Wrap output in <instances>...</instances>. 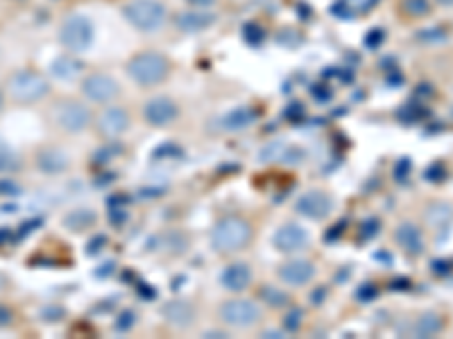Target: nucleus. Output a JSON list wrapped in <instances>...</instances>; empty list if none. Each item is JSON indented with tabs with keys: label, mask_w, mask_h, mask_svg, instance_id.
I'll list each match as a JSON object with an SVG mask.
<instances>
[{
	"label": "nucleus",
	"mask_w": 453,
	"mask_h": 339,
	"mask_svg": "<svg viewBox=\"0 0 453 339\" xmlns=\"http://www.w3.org/2000/svg\"><path fill=\"white\" fill-rule=\"evenodd\" d=\"M127 73H129V78L141 86H155L168 78L170 63L164 54H159V52H141L129 61Z\"/></svg>",
	"instance_id": "f257e3e1"
},
{
	"label": "nucleus",
	"mask_w": 453,
	"mask_h": 339,
	"mask_svg": "<svg viewBox=\"0 0 453 339\" xmlns=\"http://www.w3.org/2000/svg\"><path fill=\"white\" fill-rule=\"evenodd\" d=\"M252 228L241 217H224L215 224L211 233V242L218 251H238L250 245Z\"/></svg>",
	"instance_id": "f03ea898"
},
{
	"label": "nucleus",
	"mask_w": 453,
	"mask_h": 339,
	"mask_svg": "<svg viewBox=\"0 0 453 339\" xmlns=\"http://www.w3.org/2000/svg\"><path fill=\"white\" fill-rule=\"evenodd\" d=\"M125 16L134 27L143 32L159 30L166 20V7L157 0H134L125 7Z\"/></svg>",
	"instance_id": "7ed1b4c3"
},
{
	"label": "nucleus",
	"mask_w": 453,
	"mask_h": 339,
	"mask_svg": "<svg viewBox=\"0 0 453 339\" xmlns=\"http://www.w3.org/2000/svg\"><path fill=\"white\" fill-rule=\"evenodd\" d=\"M48 89L50 86L46 78L35 70H20L9 80V91L20 102H37L48 93Z\"/></svg>",
	"instance_id": "20e7f679"
},
{
	"label": "nucleus",
	"mask_w": 453,
	"mask_h": 339,
	"mask_svg": "<svg viewBox=\"0 0 453 339\" xmlns=\"http://www.w3.org/2000/svg\"><path fill=\"white\" fill-rule=\"evenodd\" d=\"M220 316L231 328H250L261 319V308L250 299H234L222 305Z\"/></svg>",
	"instance_id": "39448f33"
},
{
	"label": "nucleus",
	"mask_w": 453,
	"mask_h": 339,
	"mask_svg": "<svg viewBox=\"0 0 453 339\" xmlns=\"http://www.w3.org/2000/svg\"><path fill=\"white\" fill-rule=\"evenodd\" d=\"M59 41L64 43V48H68L73 52L89 50L93 43V25L82 16H73L61 25Z\"/></svg>",
	"instance_id": "423d86ee"
},
{
	"label": "nucleus",
	"mask_w": 453,
	"mask_h": 339,
	"mask_svg": "<svg viewBox=\"0 0 453 339\" xmlns=\"http://www.w3.org/2000/svg\"><path fill=\"white\" fill-rule=\"evenodd\" d=\"M55 123L66 131H80L86 129L91 123V111L80 102H61L55 106Z\"/></svg>",
	"instance_id": "0eeeda50"
},
{
	"label": "nucleus",
	"mask_w": 453,
	"mask_h": 339,
	"mask_svg": "<svg viewBox=\"0 0 453 339\" xmlns=\"http://www.w3.org/2000/svg\"><path fill=\"white\" fill-rule=\"evenodd\" d=\"M82 91L93 102H109L118 95V84L114 82V78H109V75L95 73L84 80Z\"/></svg>",
	"instance_id": "6e6552de"
},
{
	"label": "nucleus",
	"mask_w": 453,
	"mask_h": 339,
	"mask_svg": "<svg viewBox=\"0 0 453 339\" xmlns=\"http://www.w3.org/2000/svg\"><path fill=\"white\" fill-rule=\"evenodd\" d=\"M297 211L310 220H322L331 213V197L322 190H308L297 199Z\"/></svg>",
	"instance_id": "1a4fd4ad"
},
{
	"label": "nucleus",
	"mask_w": 453,
	"mask_h": 339,
	"mask_svg": "<svg viewBox=\"0 0 453 339\" xmlns=\"http://www.w3.org/2000/svg\"><path fill=\"white\" fill-rule=\"evenodd\" d=\"M177 118V104L170 97H152L145 104V120L155 127H166Z\"/></svg>",
	"instance_id": "9d476101"
},
{
	"label": "nucleus",
	"mask_w": 453,
	"mask_h": 339,
	"mask_svg": "<svg viewBox=\"0 0 453 339\" xmlns=\"http://www.w3.org/2000/svg\"><path fill=\"white\" fill-rule=\"evenodd\" d=\"M313 274H315V269H313L308 260H290L279 269V278L288 283V285H306Z\"/></svg>",
	"instance_id": "9b49d317"
},
{
	"label": "nucleus",
	"mask_w": 453,
	"mask_h": 339,
	"mask_svg": "<svg viewBox=\"0 0 453 339\" xmlns=\"http://www.w3.org/2000/svg\"><path fill=\"white\" fill-rule=\"evenodd\" d=\"M98 127H100L102 134H104V136H109V138L121 136L123 131L129 127V116H127L125 109H121V106H111V109H107V111L100 116Z\"/></svg>",
	"instance_id": "f8f14e48"
},
{
	"label": "nucleus",
	"mask_w": 453,
	"mask_h": 339,
	"mask_svg": "<svg viewBox=\"0 0 453 339\" xmlns=\"http://www.w3.org/2000/svg\"><path fill=\"white\" fill-rule=\"evenodd\" d=\"M252 283V269L245 262H234L224 269L222 274V285L231 292H241Z\"/></svg>",
	"instance_id": "ddd939ff"
},
{
	"label": "nucleus",
	"mask_w": 453,
	"mask_h": 339,
	"mask_svg": "<svg viewBox=\"0 0 453 339\" xmlns=\"http://www.w3.org/2000/svg\"><path fill=\"white\" fill-rule=\"evenodd\" d=\"M397 245L401 247L406 254L411 256H419L424 249V242H422V233H419V228L415 224H401L397 228Z\"/></svg>",
	"instance_id": "4468645a"
},
{
	"label": "nucleus",
	"mask_w": 453,
	"mask_h": 339,
	"mask_svg": "<svg viewBox=\"0 0 453 339\" xmlns=\"http://www.w3.org/2000/svg\"><path fill=\"white\" fill-rule=\"evenodd\" d=\"M274 242H277V247L282 249V251H297L301 247H306L308 235H306L304 228H299L295 224H288V226H284L282 231L277 233Z\"/></svg>",
	"instance_id": "2eb2a0df"
},
{
	"label": "nucleus",
	"mask_w": 453,
	"mask_h": 339,
	"mask_svg": "<svg viewBox=\"0 0 453 339\" xmlns=\"http://www.w3.org/2000/svg\"><path fill=\"white\" fill-rule=\"evenodd\" d=\"M37 163H39V168L43 172H48V174H57L61 172L64 168L68 166V159L64 152L59 149H43L41 154L37 156Z\"/></svg>",
	"instance_id": "dca6fc26"
},
{
	"label": "nucleus",
	"mask_w": 453,
	"mask_h": 339,
	"mask_svg": "<svg viewBox=\"0 0 453 339\" xmlns=\"http://www.w3.org/2000/svg\"><path fill=\"white\" fill-rule=\"evenodd\" d=\"M213 23V16L207 14V12H184L177 16V25L186 32H198V30H204L207 25Z\"/></svg>",
	"instance_id": "f3484780"
},
{
	"label": "nucleus",
	"mask_w": 453,
	"mask_h": 339,
	"mask_svg": "<svg viewBox=\"0 0 453 339\" xmlns=\"http://www.w3.org/2000/svg\"><path fill=\"white\" fill-rule=\"evenodd\" d=\"M254 118L256 116H254L252 109H236V111H231L229 116L222 120V127H226V129H243L247 125H252Z\"/></svg>",
	"instance_id": "a211bd4d"
},
{
	"label": "nucleus",
	"mask_w": 453,
	"mask_h": 339,
	"mask_svg": "<svg viewBox=\"0 0 453 339\" xmlns=\"http://www.w3.org/2000/svg\"><path fill=\"white\" fill-rule=\"evenodd\" d=\"M442 331V319L437 314L433 312H428V314H422L417 319V326H415V333L419 337H430V335H435Z\"/></svg>",
	"instance_id": "6ab92c4d"
},
{
	"label": "nucleus",
	"mask_w": 453,
	"mask_h": 339,
	"mask_svg": "<svg viewBox=\"0 0 453 339\" xmlns=\"http://www.w3.org/2000/svg\"><path fill=\"white\" fill-rule=\"evenodd\" d=\"M52 73L57 75V78H64V80H71L75 78V75L80 73V63L78 61H73V59H57L55 63H52Z\"/></svg>",
	"instance_id": "aec40b11"
},
{
	"label": "nucleus",
	"mask_w": 453,
	"mask_h": 339,
	"mask_svg": "<svg viewBox=\"0 0 453 339\" xmlns=\"http://www.w3.org/2000/svg\"><path fill=\"white\" fill-rule=\"evenodd\" d=\"M64 222H66V224L73 228V231H80L82 226H86V224L93 222V215H91L89 211H73Z\"/></svg>",
	"instance_id": "412c9836"
},
{
	"label": "nucleus",
	"mask_w": 453,
	"mask_h": 339,
	"mask_svg": "<svg viewBox=\"0 0 453 339\" xmlns=\"http://www.w3.org/2000/svg\"><path fill=\"white\" fill-rule=\"evenodd\" d=\"M16 168V156L14 152L9 149V145L0 138V172H9Z\"/></svg>",
	"instance_id": "4be33fe9"
},
{
	"label": "nucleus",
	"mask_w": 453,
	"mask_h": 339,
	"mask_svg": "<svg viewBox=\"0 0 453 339\" xmlns=\"http://www.w3.org/2000/svg\"><path fill=\"white\" fill-rule=\"evenodd\" d=\"M401 5L411 16H424V14H428V9H430L428 0H404Z\"/></svg>",
	"instance_id": "5701e85b"
},
{
	"label": "nucleus",
	"mask_w": 453,
	"mask_h": 339,
	"mask_svg": "<svg viewBox=\"0 0 453 339\" xmlns=\"http://www.w3.org/2000/svg\"><path fill=\"white\" fill-rule=\"evenodd\" d=\"M379 0H344V5H349L351 12H365V9L374 7Z\"/></svg>",
	"instance_id": "b1692460"
},
{
	"label": "nucleus",
	"mask_w": 453,
	"mask_h": 339,
	"mask_svg": "<svg viewBox=\"0 0 453 339\" xmlns=\"http://www.w3.org/2000/svg\"><path fill=\"white\" fill-rule=\"evenodd\" d=\"M12 319H14V314H12V310H9V308H5V305H0V328H5V326H9V323H12Z\"/></svg>",
	"instance_id": "393cba45"
},
{
	"label": "nucleus",
	"mask_w": 453,
	"mask_h": 339,
	"mask_svg": "<svg viewBox=\"0 0 453 339\" xmlns=\"http://www.w3.org/2000/svg\"><path fill=\"white\" fill-rule=\"evenodd\" d=\"M297 316H301V314H299V312H293V314H288V321H286V326H288V328H297V321H295V319H297Z\"/></svg>",
	"instance_id": "a878e982"
},
{
	"label": "nucleus",
	"mask_w": 453,
	"mask_h": 339,
	"mask_svg": "<svg viewBox=\"0 0 453 339\" xmlns=\"http://www.w3.org/2000/svg\"><path fill=\"white\" fill-rule=\"evenodd\" d=\"M191 3H195V5H211L213 0H191Z\"/></svg>",
	"instance_id": "bb28decb"
},
{
	"label": "nucleus",
	"mask_w": 453,
	"mask_h": 339,
	"mask_svg": "<svg viewBox=\"0 0 453 339\" xmlns=\"http://www.w3.org/2000/svg\"><path fill=\"white\" fill-rule=\"evenodd\" d=\"M3 288H5V278H3V276H0V290H3Z\"/></svg>",
	"instance_id": "cd10ccee"
},
{
	"label": "nucleus",
	"mask_w": 453,
	"mask_h": 339,
	"mask_svg": "<svg viewBox=\"0 0 453 339\" xmlns=\"http://www.w3.org/2000/svg\"><path fill=\"white\" fill-rule=\"evenodd\" d=\"M0 106H3V93H0Z\"/></svg>",
	"instance_id": "c85d7f7f"
},
{
	"label": "nucleus",
	"mask_w": 453,
	"mask_h": 339,
	"mask_svg": "<svg viewBox=\"0 0 453 339\" xmlns=\"http://www.w3.org/2000/svg\"><path fill=\"white\" fill-rule=\"evenodd\" d=\"M442 3H453V0H442Z\"/></svg>",
	"instance_id": "c756f323"
}]
</instances>
